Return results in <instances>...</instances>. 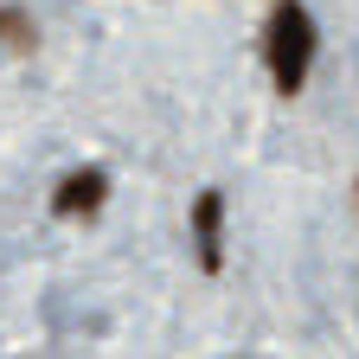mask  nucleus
<instances>
[{
  "label": "nucleus",
  "instance_id": "1",
  "mask_svg": "<svg viewBox=\"0 0 359 359\" xmlns=\"http://www.w3.org/2000/svg\"><path fill=\"white\" fill-rule=\"evenodd\" d=\"M314 45H321V32H314L308 7L302 0H276V7H269V32H263V58H269V83H276L283 97H295L308 83Z\"/></svg>",
  "mask_w": 359,
  "mask_h": 359
},
{
  "label": "nucleus",
  "instance_id": "3",
  "mask_svg": "<svg viewBox=\"0 0 359 359\" xmlns=\"http://www.w3.org/2000/svg\"><path fill=\"white\" fill-rule=\"evenodd\" d=\"M103 199H109V173H103V167H77V173L58 180L52 212H58V218H90V212H103Z\"/></svg>",
  "mask_w": 359,
  "mask_h": 359
},
{
  "label": "nucleus",
  "instance_id": "2",
  "mask_svg": "<svg viewBox=\"0 0 359 359\" xmlns=\"http://www.w3.org/2000/svg\"><path fill=\"white\" fill-rule=\"evenodd\" d=\"M193 250H199V269H205V276L224 269V193L218 187H205L193 199Z\"/></svg>",
  "mask_w": 359,
  "mask_h": 359
}]
</instances>
